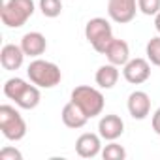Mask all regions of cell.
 Instances as JSON below:
<instances>
[{
	"label": "cell",
	"mask_w": 160,
	"mask_h": 160,
	"mask_svg": "<svg viewBox=\"0 0 160 160\" xmlns=\"http://www.w3.org/2000/svg\"><path fill=\"white\" fill-rule=\"evenodd\" d=\"M27 75L30 79V83H34L40 89H53L62 81V72L55 62L43 60V58H34L28 68H27Z\"/></svg>",
	"instance_id": "obj_1"
},
{
	"label": "cell",
	"mask_w": 160,
	"mask_h": 160,
	"mask_svg": "<svg viewBox=\"0 0 160 160\" xmlns=\"http://www.w3.org/2000/svg\"><path fill=\"white\" fill-rule=\"evenodd\" d=\"M70 100L79 106L83 109V113L89 117V119H94L98 115H102L104 111V106H106V98L102 94V91L94 89V87H89V85H79L72 91L70 94Z\"/></svg>",
	"instance_id": "obj_2"
},
{
	"label": "cell",
	"mask_w": 160,
	"mask_h": 160,
	"mask_svg": "<svg viewBox=\"0 0 160 160\" xmlns=\"http://www.w3.org/2000/svg\"><path fill=\"white\" fill-rule=\"evenodd\" d=\"M122 75L128 83L132 85H141L151 77V62L147 58H130L122 66Z\"/></svg>",
	"instance_id": "obj_7"
},
{
	"label": "cell",
	"mask_w": 160,
	"mask_h": 160,
	"mask_svg": "<svg viewBox=\"0 0 160 160\" xmlns=\"http://www.w3.org/2000/svg\"><path fill=\"white\" fill-rule=\"evenodd\" d=\"M124 132V121L115 115V113H109V115H104L98 122V134L102 136V139L106 141H115L122 136Z\"/></svg>",
	"instance_id": "obj_10"
},
{
	"label": "cell",
	"mask_w": 160,
	"mask_h": 160,
	"mask_svg": "<svg viewBox=\"0 0 160 160\" xmlns=\"http://www.w3.org/2000/svg\"><path fill=\"white\" fill-rule=\"evenodd\" d=\"M138 8L143 15H156L160 12V0H138Z\"/></svg>",
	"instance_id": "obj_21"
},
{
	"label": "cell",
	"mask_w": 160,
	"mask_h": 160,
	"mask_svg": "<svg viewBox=\"0 0 160 160\" xmlns=\"http://www.w3.org/2000/svg\"><path fill=\"white\" fill-rule=\"evenodd\" d=\"M151 124H152V130L156 136H160V108L152 113V119H151Z\"/></svg>",
	"instance_id": "obj_23"
},
{
	"label": "cell",
	"mask_w": 160,
	"mask_h": 160,
	"mask_svg": "<svg viewBox=\"0 0 160 160\" xmlns=\"http://www.w3.org/2000/svg\"><path fill=\"white\" fill-rule=\"evenodd\" d=\"M75 152L81 158H94L102 152V136L85 132L75 139Z\"/></svg>",
	"instance_id": "obj_8"
},
{
	"label": "cell",
	"mask_w": 160,
	"mask_h": 160,
	"mask_svg": "<svg viewBox=\"0 0 160 160\" xmlns=\"http://www.w3.org/2000/svg\"><path fill=\"white\" fill-rule=\"evenodd\" d=\"M154 28H156V32L160 34V12L154 15Z\"/></svg>",
	"instance_id": "obj_24"
},
{
	"label": "cell",
	"mask_w": 160,
	"mask_h": 160,
	"mask_svg": "<svg viewBox=\"0 0 160 160\" xmlns=\"http://www.w3.org/2000/svg\"><path fill=\"white\" fill-rule=\"evenodd\" d=\"M138 12V0H108V15L113 23L126 25L134 21Z\"/></svg>",
	"instance_id": "obj_6"
},
{
	"label": "cell",
	"mask_w": 160,
	"mask_h": 160,
	"mask_svg": "<svg viewBox=\"0 0 160 160\" xmlns=\"http://www.w3.org/2000/svg\"><path fill=\"white\" fill-rule=\"evenodd\" d=\"M126 108H128V113H130L132 119L143 121L151 113V98H149V94L145 91H134L128 96Z\"/></svg>",
	"instance_id": "obj_9"
},
{
	"label": "cell",
	"mask_w": 160,
	"mask_h": 160,
	"mask_svg": "<svg viewBox=\"0 0 160 160\" xmlns=\"http://www.w3.org/2000/svg\"><path fill=\"white\" fill-rule=\"evenodd\" d=\"M42 94H40V87H36L34 83H28L27 89L19 94V98L15 100V106L21 109H34L40 106Z\"/></svg>",
	"instance_id": "obj_16"
},
{
	"label": "cell",
	"mask_w": 160,
	"mask_h": 160,
	"mask_svg": "<svg viewBox=\"0 0 160 160\" xmlns=\"http://www.w3.org/2000/svg\"><path fill=\"white\" fill-rule=\"evenodd\" d=\"M145 55H147V60L152 64V66H160V34L151 38L147 42V47H145Z\"/></svg>",
	"instance_id": "obj_19"
},
{
	"label": "cell",
	"mask_w": 160,
	"mask_h": 160,
	"mask_svg": "<svg viewBox=\"0 0 160 160\" xmlns=\"http://www.w3.org/2000/svg\"><path fill=\"white\" fill-rule=\"evenodd\" d=\"M85 38H87V42L92 45V49L96 53L104 55L106 49H108V45L111 43V40L115 36H113V28H111V25H109L108 19L94 17V19H91L85 25Z\"/></svg>",
	"instance_id": "obj_5"
},
{
	"label": "cell",
	"mask_w": 160,
	"mask_h": 160,
	"mask_svg": "<svg viewBox=\"0 0 160 160\" xmlns=\"http://www.w3.org/2000/svg\"><path fill=\"white\" fill-rule=\"evenodd\" d=\"M0 160H23V154L15 147H4L0 151Z\"/></svg>",
	"instance_id": "obj_22"
},
{
	"label": "cell",
	"mask_w": 160,
	"mask_h": 160,
	"mask_svg": "<svg viewBox=\"0 0 160 160\" xmlns=\"http://www.w3.org/2000/svg\"><path fill=\"white\" fill-rule=\"evenodd\" d=\"M94 81L100 89H113L119 81V66L108 62V64H102L98 70H96V75H94Z\"/></svg>",
	"instance_id": "obj_15"
},
{
	"label": "cell",
	"mask_w": 160,
	"mask_h": 160,
	"mask_svg": "<svg viewBox=\"0 0 160 160\" xmlns=\"http://www.w3.org/2000/svg\"><path fill=\"white\" fill-rule=\"evenodd\" d=\"M0 130L10 141H19L27 136V122L13 106H0Z\"/></svg>",
	"instance_id": "obj_4"
},
{
	"label": "cell",
	"mask_w": 160,
	"mask_h": 160,
	"mask_svg": "<svg viewBox=\"0 0 160 160\" xmlns=\"http://www.w3.org/2000/svg\"><path fill=\"white\" fill-rule=\"evenodd\" d=\"M27 85L28 83L25 81V79H21V77H10L8 81L4 83V96L15 102L19 98V94L27 89Z\"/></svg>",
	"instance_id": "obj_17"
},
{
	"label": "cell",
	"mask_w": 160,
	"mask_h": 160,
	"mask_svg": "<svg viewBox=\"0 0 160 160\" xmlns=\"http://www.w3.org/2000/svg\"><path fill=\"white\" fill-rule=\"evenodd\" d=\"M60 117H62V122H64L68 128H73V130L83 128V126L87 124V121H89V117L83 113V109L79 108V106H75L72 100L62 108Z\"/></svg>",
	"instance_id": "obj_14"
},
{
	"label": "cell",
	"mask_w": 160,
	"mask_h": 160,
	"mask_svg": "<svg viewBox=\"0 0 160 160\" xmlns=\"http://www.w3.org/2000/svg\"><path fill=\"white\" fill-rule=\"evenodd\" d=\"M102 158L104 160H124L126 158V151H124L122 145L111 141V143H108L102 149Z\"/></svg>",
	"instance_id": "obj_20"
},
{
	"label": "cell",
	"mask_w": 160,
	"mask_h": 160,
	"mask_svg": "<svg viewBox=\"0 0 160 160\" xmlns=\"http://www.w3.org/2000/svg\"><path fill=\"white\" fill-rule=\"evenodd\" d=\"M21 49L25 51L27 57L30 58H38L40 55L45 53L47 49V40L42 32H27L21 38Z\"/></svg>",
	"instance_id": "obj_12"
},
{
	"label": "cell",
	"mask_w": 160,
	"mask_h": 160,
	"mask_svg": "<svg viewBox=\"0 0 160 160\" xmlns=\"http://www.w3.org/2000/svg\"><path fill=\"white\" fill-rule=\"evenodd\" d=\"M34 0H6L0 8V19L8 28H21L34 15Z\"/></svg>",
	"instance_id": "obj_3"
},
{
	"label": "cell",
	"mask_w": 160,
	"mask_h": 160,
	"mask_svg": "<svg viewBox=\"0 0 160 160\" xmlns=\"http://www.w3.org/2000/svg\"><path fill=\"white\" fill-rule=\"evenodd\" d=\"M40 12L43 17L55 19L62 13V2L60 0H40Z\"/></svg>",
	"instance_id": "obj_18"
},
{
	"label": "cell",
	"mask_w": 160,
	"mask_h": 160,
	"mask_svg": "<svg viewBox=\"0 0 160 160\" xmlns=\"http://www.w3.org/2000/svg\"><path fill=\"white\" fill-rule=\"evenodd\" d=\"M25 51L21 49V45H15V43H6L0 51V62H2V68L8 70V72H15L23 66V60H25Z\"/></svg>",
	"instance_id": "obj_11"
},
{
	"label": "cell",
	"mask_w": 160,
	"mask_h": 160,
	"mask_svg": "<svg viewBox=\"0 0 160 160\" xmlns=\"http://www.w3.org/2000/svg\"><path fill=\"white\" fill-rule=\"evenodd\" d=\"M104 55H106L108 62H111V64H115V66H124V64L130 60V47H128V43H126L124 40L113 38Z\"/></svg>",
	"instance_id": "obj_13"
}]
</instances>
